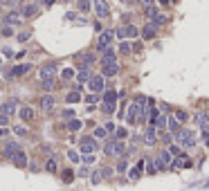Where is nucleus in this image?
<instances>
[{"instance_id":"obj_1","label":"nucleus","mask_w":209,"mask_h":191,"mask_svg":"<svg viewBox=\"0 0 209 191\" xmlns=\"http://www.w3.org/2000/svg\"><path fill=\"white\" fill-rule=\"evenodd\" d=\"M103 153H106V155H112V157H126V148L117 139L106 142V144H103Z\"/></svg>"},{"instance_id":"obj_2","label":"nucleus","mask_w":209,"mask_h":191,"mask_svg":"<svg viewBox=\"0 0 209 191\" xmlns=\"http://www.w3.org/2000/svg\"><path fill=\"white\" fill-rule=\"evenodd\" d=\"M144 106H139L137 101H133L130 106H128V112H126V121L128 124H137V121H142L144 119Z\"/></svg>"},{"instance_id":"obj_3","label":"nucleus","mask_w":209,"mask_h":191,"mask_svg":"<svg viewBox=\"0 0 209 191\" xmlns=\"http://www.w3.org/2000/svg\"><path fill=\"white\" fill-rule=\"evenodd\" d=\"M101 52V65L103 68H110V65H117V52L112 50V47H103Z\"/></svg>"},{"instance_id":"obj_4","label":"nucleus","mask_w":209,"mask_h":191,"mask_svg":"<svg viewBox=\"0 0 209 191\" xmlns=\"http://www.w3.org/2000/svg\"><path fill=\"white\" fill-rule=\"evenodd\" d=\"M146 18H148V23H155L157 27L162 25V23H166V16L160 11L157 7H148V9H146Z\"/></svg>"},{"instance_id":"obj_5","label":"nucleus","mask_w":209,"mask_h":191,"mask_svg":"<svg viewBox=\"0 0 209 191\" xmlns=\"http://www.w3.org/2000/svg\"><path fill=\"white\" fill-rule=\"evenodd\" d=\"M171 164H173V157H171V153H169V151H160V153H157V162H155L157 171L171 169Z\"/></svg>"},{"instance_id":"obj_6","label":"nucleus","mask_w":209,"mask_h":191,"mask_svg":"<svg viewBox=\"0 0 209 191\" xmlns=\"http://www.w3.org/2000/svg\"><path fill=\"white\" fill-rule=\"evenodd\" d=\"M79 148H81V153H83V155H90V153H94V151H97V139H94V137H81V142H79Z\"/></svg>"},{"instance_id":"obj_7","label":"nucleus","mask_w":209,"mask_h":191,"mask_svg":"<svg viewBox=\"0 0 209 191\" xmlns=\"http://www.w3.org/2000/svg\"><path fill=\"white\" fill-rule=\"evenodd\" d=\"M178 135H180L178 139L182 142V146H184V148H189V146H193V144H196V135H193L191 130H180Z\"/></svg>"},{"instance_id":"obj_8","label":"nucleus","mask_w":209,"mask_h":191,"mask_svg":"<svg viewBox=\"0 0 209 191\" xmlns=\"http://www.w3.org/2000/svg\"><path fill=\"white\" fill-rule=\"evenodd\" d=\"M117 38H126V36H137V27H133V25H124V27H119V30L115 32Z\"/></svg>"},{"instance_id":"obj_9","label":"nucleus","mask_w":209,"mask_h":191,"mask_svg":"<svg viewBox=\"0 0 209 191\" xmlns=\"http://www.w3.org/2000/svg\"><path fill=\"white\" fill-rule=\"evenodd\" d=\"M88 85H90V90H92V94H97V92H101L103 90V76H92V79L88 81Z\"/></svg>"},{"instance_id":"obj_10","label":"nucleus","mask_w":209,"mask_h":191,"mask_svg":"<svg viewBox=\"0 0 209 191\" xmlns=\"http://www.w3.org/2000/svg\"><path fill=\"white\" fill-rule=\"evenodd\" d=\"M0 110H2V115H7V117H9V115H14L16 110H20V108H18L16 99H9V101H5L2 106H0Z\"/></svg>"},{"instance_id":"obj_11","label":"nucleus","mask_w":209,"mask_h":191,"mask_svg":"<svg viewBox=\"0 0 209 191\" xmlns=\"http://www.w3.org/2000/svg\"><path fill=\"white\" fill-rule=\"evenodd\" d=\"M112 34L110 30H103L101 34H99V50H103V47H110V41H112Z\"/></svg>"},{"instance_id":"obj_12","label":"nucleus","mask_w":209,"mask_h":191,"mask_svg":"<svg viewBox=\"0 0 209 191\" xmlns=\"http://www.w3.org/2000/svg\"><path fill=\"white\" fill-rule=\"evenodd\" d=\"M144 142H146L148 146H153L155 142H157V128H155V126H148V128H146V133H144Z\"/></svg>"},{"instance_id":"obj_13","label":"nucleus","mask_w":209,"mask_h":191,"mask_svg":"<svg viewBox=\"0 0 209 191\" xmlns=\"http://www.w3.org/2000/svg\"><path fill=\"white\" fill-rule=\"evenodd\" d=\"M54 72H56V65H54V63L43 65V68H41V79H43V81H45V79H54Z\"/></svg>"},{"instance_id":"obj_14","label":"nucleus","mask_w":209,"mask_h":191,"mask_svg":"<svg viewBox=\"0 0 209 191\" xmlns=\"http://www.w3.org/2000/svg\"><path fill=\"white\" fill-rule=\"evenodd\" d=\"M155 34H157V25L155 23H146L144 27H142V36L144 38H155Z\"/></svg>"},{"instance_id":"obj_15","label":"nucleus","mask_w":209,"mask_h":191,"mask_svg":"<svg viewBox=\"0 0 209 191\" xmlns=\"http://www.w3.org/2000/svg\"><path fill=\"white\" fill-rule=\"evenodd\" d=\"M27 72H32V65L30 63H20V65H16V68H11V76H23Z\"/></svg>"},{"instance_id":"obj_16","label":"nucleus","mask_w":209,"mask_h":191,"mask_svg":"<svg viewBox=\"0 0 209 191\" xmlns=\"http://www.w3.org/2000/svg\"><path fill=\"white\" fill-rule=\"evenodd\" d=\"M117 99H119V92L117 90H106V92H103V97H101L103 103H117Z\"/></svg>"},{"instance_id":"obj_17","label":"nucleus","mask_w":209,"mask_h":191,"mask_svg":"<svg viewBox=\"0 0 209 191\" xmlns=\"http://www.w3.org/2000/svg\"><path fill=\"white\" fill-rule=\"evenodd\" d=\"M18 117H20L23 121H30V119H34V108H30V106H23L20 110H18Z\"/></svg>"},{"instance_id":"obj_18","label":"nucleus","mask_w":209,"mask_h":191,"mask_svg":"<svg viewBox=\"0 0 209 191\" xmlns=\"http://www.w3.org/2000/svg\"><path fill=\"white\" fill-rule=\"evenodd\" d=\"M94 11H97L99 18H106L110 11H108V2H94Z\"/></svg>"},{"instance_id":"obj_19","label":"nucleus","mask_w":209,"mask_h":191,"mask_svg":"<svg viewBox=\"0 0 209 191\" xmlns=\"http://www.w3.org/2000/svg\"><path fill=\"white\" fill-rule=\"evenodd\" d=\"M41 108L43 110H52L54 108V97H52V94H43V97H41Z\"/></svg>"},{"instance_id":"obj_20","label":"nucleus","mask_w":209,"mask_h":191,"mask_svg":"<svg viewBox=\"0 0 209 191\" xmlns=\"http://www.w3.org/2000/svg\"><path fill=\"white\" fill-rule=\"evenodd\" d=\"M18 151H20V148H18V144H14V142H7V144H5V151H2V153H5V155H7L9 160H11V157L16 155Z\"/></svg>"},{"instance_id":"obj_21","label":"nucleus","mask_w":209,"mask_h":191,"mask_svg":"<svg viewBox=\"0 0 209 191\" xmlns=\"http://www.w3.org/2000/svg\"><path fill=\"white\" fill-rule=\"evenodd\" d=\"M11 160H14V164H16V166H20V169L27 166V155H25V151H18Z\"/></svg>"},{"instance_id":"obj_22","label":"nucleus","mask_w":209,"mask_h":191,"mask_svg":"<svg viewBox=\"0 0 209 191\" xmlns=\"http://www.w3.org/2000/svg\"><path fill=\"white\" fill-rule=\"evenodd\" d=\"M169 153H171V157H175V160H184V157H187L184 151L180 148V146H173V144L169 146Z\"/></svg>"},{"instance_id":"obj_23","label":"nucleus","mask_w":209,"mask_h":191,"mask_svg":"<svg viewBox=\"0 0 209 191\" xmlns=\"http://www.w3.org/2000/svg\"><path fill=\"white\" fill-rule=\"evenodd\" d=\"M92 79V76H90V70L88 68H81L79 72H77V81L79 83H85V81H90Z\"/></svg>"},{"instance_id":"obj_24","label":"nucleus","mask_w":209,"mask_h":191,"mask_svg":"<svg viewBox=\"0 0 209 191\" xmlns=\"http://www.w3.org/2000/svg\"><path fill=\"white\" fill-rule=\"evenodd\" d=\"M153 126H155L157 130H164V128H169V117H164V115H160V117H157V121L153 124Z\"/></svg>"},{"instance_id":"obj_25","label":"nucleus","mask_w":209,"mask_h":191,"mask_svg":"<svg viewBox=\"0 0 209 191\" xmlns=\"http://www.w3.org/2000/svg\"><path fill=\"white\" fill-rule=\"evenodd\" d=\"M173 117H175L180 124H184V121H189V112H187V110H182V108H178V110L173 112Z\"/></svg>"},{"instance_id":"obj_26","label":"nucleus","mask_w":209,"mask_h":191,"mask_svg":"<svg viewBox=\"0 0 209 191\" xmlns=\"http://www.w3.org/2000/svg\"><path fill=\"white\" fill-rule=\"evenodd\" d=\"M139 175H142V162H137V164L128 171V178H130V180H137Z\"/></svg>"},{"instance_id":"obj_27","label":"nucleus","mask_w":209,"mask_h":191,"mask_svg":"<svg viewBox=\"0 0 209 191\" xmlns=\"http://www.w3.org/2000/svg\"><path fill=\"white\" fill-rule=\"evenodd\" d=\"M36 9H39V5L36 2H30V5H23V16H34Z\"/></svg>"},{"instance_id":"obj_28","label":"nucleus","mask_w":209,"mask_h":191,"mask_svg":"<svg viewBox=\"0 0 209 191\" xmlns=\"http://www.w3.org/2000/svg\"><path fill=\"white\" fill-rule=\"evenodd\" d=\"M207 112H198L196 115V121H198V126H200V128H205V133H207Z\"/></svg>"},{"instance_id":"obj_29","label":"nucleus","mask_w":209,"mask_h":191,"mask_svg":"<svg viewBox=\"0 0 209 191\" xmlns=\"http://www.w3.org/2000/svg\"><path fill=\"white\" fill-rule=\"evenodd\" d=\"M119 72V65H110V68H101V76H115Z\"/></svg>"},{"instance_id":"obj_30","label":"nucleus","mask_w":209,"mask_h":191,"mask_svg":"<svg viewBox=\"0 0 209 191\" xmlns=\"http://www.w3.org/2000/svg\"><path fill=\"white\" fill-rule=\"evenodd\" d=\"M45 169H47V173H56V169H59V164H56V157H54V155H52L50 160H47Z\"/></svg>"},{"instance_id":"obj_31","label":"nucleus","mask_w":209,"mask_h":191,"mask_svg":"<svg viewBox=\"0 0 209 191\" xmlns=\"http://www.w3.org/2000/svg\"><path fill=\"white\" fill-rule=\"evenodd\" d=\"M81 126H83V121H81V119H70V121H68V130H72V133H74V130H79Z\"/></svg>"},{"instance_id":"obj_32","label":"nucleus","mask_w":209,"mask_h":191,"mask_svg":"<svg viewBox=\"0 0 209 191\" xmlns=\"http://www.w3.org/2000/svg\"><path fill=\"white\" fill-rule=\"evenodd\" d=\"M115 135H117V142L126 139V137H128V128H126V126H119V128L115 130Z\"/></svg>"},{"instance_id":"obj_33","label":"nucleus","mask_w":209,"mask_h":191,"mask_svg":"<svg viewBox=\"0 0 209 191\" xmlns=\"http://www.w3.org/2000/svg\"><path fill=\"white\" fill-rule=\"evenodd\" d=\"M169 130H173V133H180V121L175 117H169Z\"/></svg>"},{"instance_id":"obj_34","label":"nucleus","mask_w":209,"mask_h":191,"mask_svg":"<svg viewBox=\"0 0 209 191\" xmlns=\"http://www.w3.org/2000/svg\"><path fill=\"white\" fill-rule=\"evenodd\" d=\"M72 180H74V171H72V169H65V171H63V182L70 184Z\"/></svg>"},{"instance_id":"obj_35","label":"nucleus","mask_w":209,"mask_h":191,"mask_svg":"<svg viewBox=\"0 0 209 191\" xmlns=\"http://www.w3.org/2000/svg\"><path fill=\"white\" fill-rule=\"evenodd\" d=\"M65 101H68V103H77V101H81V94H79V92H68Z\"/></svg>"},{"instance_id":"obj_36","label":"nucleus","mask_w":209,"mask_h":191,"mask_svg":"<svg viewBox=\"0 0 209 191\" xmlns=\"http://www.w3.org/2000/svg\"><path fill=\"white\" fill-rule=\"evenodd\" d=\"M81 63H85V65H92V63H94V54H90V52L81 54Z\"/></svg>"},{"instance_id":"obj_37","label":"nucleus","mask_w":209,"mask_h":191,"mask_svg":"<svg viewBox=\"0 0 209 191\" xmlns=\"http://www.w3.org/2000/svg\"><path fill=\"white\" fill-rule=\"evenodd\" d=\"M72 76H77V72H74V70H63V72H61V79H63V81L72 79Z\"/></svg>"},{"instance_id":"obj_38","label":"nucleus","mask_w":209,"mask_h":191,"mask_svg":"<svg viewBox=\"0 0 209 191\" xmlns=\"http://www.w3.org/2000/svg\"><path fill=\"white\" fill-rule=\"evenodd\" d=\"M54 85H56V83H54V79H45V81L41 83V88H43V90H52Z\"/></svg>"},{"instance_id":"obj_39","label":"nucleus","mask_w":209,"mask_h":191,"mask_svg":"<svg viewBox=\"0 0 209 191\" xmlns=\"http://www.w3.org/2000/svg\"><path fill=\"white\" fill-rule=\"evenodd\" d=\"M115 106H117V103H103L101 110L106 112V115H110V112H115Z\"/></svg>"},{"instance_id":"obj_40","label":"nucleus","mask_w":209,"mask_h":191,"mask_svg":"<svg viewBox=\"0 0 209 191\" xmlns=\"http://www.w3.org/2000/svg\"><path fill=\"white\" fill-rule=\"evenodd\" d=\"M106 135H108V130H106V128H97V130H94V135H92V137H97V139H103Z\"/></svg>"},{"instance_id":"obj_41","label":"nucleus","mask_w":209,"mask_h":191,"mask_svg":"<svg viewBox=\"0 0 209 191\" xmlns=\"http://www.w3.org/2000/svg\"><path fill=\"white\" fill-rule=\"evenodd\" d=\"M130 50H133V45H130V43H124V41L119 43V52H124V54H128Z\"/></svg>"},{"instance_id":"obj_42","label":"nucleus","mask_w":209,"mask_h":191,"mask_svg":"<svg viewBox=\"0 0 209 191\" xmlns=\"http://www.w3.org/2000/svg\"><path fill=\"white\" fill-rule=\"evenodd\" d=\"M14 133H16V135H20V137H27V135H30V133H27L23 126H16V128H14Z\"/></svg>"},{"instance_id":"obj_43","label":"nucleus","mask_w":209,"mask_h":191,"mask_svg":"<svg viewBox=\"0 0 209 191\" xmlns=\"http://www.w3.org/2000/svg\"><path fill=\"white\" fill-rule=\"evenodd\" d=\"M99 173H101V178H112V169H108V166H103V169L99 171Z\"/></svg>"},{"instance_id":"obj_44","label":"nucleus","mask_w":209,"mask_h":191,"mask_svg":"<svg viewBox=\"0 0 209 191\" xmlns=\"http://www.w3.org/2000/svg\"><path fill=\"white\" fill-rule=\"evenodd\" d=\"M18 18H20L18 14H9V16H7V23H9V25H14V23H18Z\"/></svg>"},{"instance_id":"obj_45","label":"nucleus","mask_w":209,"mask_h":191,"mask_svg":"<svg viewBox=\"0 0 209 191\" xmlns=\"http://www.w3.org/2000/svg\"><path fill=\"white\" fill-rule=\"evenodd\" d=\"M124 171H126V157H121L119 166H117V173H124Z\"/></svg>"},{"instance_id":"obj_46","label":"nucleus","mask_w":209,"mask_h":191,"mask_svg":"<svg viewBox=\"0 0 209 191\" xmlns=\"http://www.w3.org/2000/svg\"><path fill=\"white\" fill-rule=\"evenodd\" d=\"M90 180H92V184H99V182H101V173H99V171H97V173H92Z\"/></svg>"},{"instance_id":"obj_47","label":"nucleus","mask_w":209,"mask_h":191,"mask_svg":"<svg viewBox=\"0 0 209 191\" xmlns=\"http://www.w3.org/2000/svg\"><path fill=\"white\" fill-rule=\"evenodd\" d=\"M68 157H70V162H79V153H74V151H68Z\"/></svg>"},{"instance_id":"obj_48","label":"nucleus","mask_w":209,"mask_h":191,"mask_svg":"<svg viewBox=\"0 0 209 191\" xmlns=\"http://www.w3.org/2000/svg\"><path fill=\"white\" fill-rule=\"evenodd\" d=\"M7 124H9V117H7V115H2V112H0V126H7Z\"/></svg>"},{"instance_id":"obj_49","label":"nucleus","mask_w":209,"mask_h":191,"mask_svg":"<svg viewBox=\"0 0 209 191\" xmlns=\"http://www.w3.org/2000/svg\"><path fill=\"white\" fill-rule=\"evenodd\" d=\"M85 101H88L90 106H92V103H97V94H90V97H85Z\"/></svg>"},{"instance_id":"obj_50","label":"nucleus","mask_w":209,"mask_h":191,"mask_svg":"<svg viewBox=\"0 0 209 191\" xmlns=\"http://www.w3.org/2000/svg\"><path fill=\"white\" fill-rule=\"evenodd\" d=\"M79 9H81V11H88V9H90V2H79Z\"/></svg>"},{"instance_id":"obj_51","label":"nucleus","mask_w":209,"mask_h":191,"mask_svg":"<svg viewBox=\"0 0 209 191\" xmlns=\"http://www.w3.org/2000/svg\"><path fill=\"white\" fill-rule=\"evenodd\" d=\"M83 162H85V164H92V162H94V155H83Z\"/></svg>"},{"instance_id":"obj_52","label":"nucleus","mask_w":209,"mask_h":191,"mask_svg":"<svg viewBox=\"0 0 209 191\" xmlns=\"http://www.w3.org/2000/svg\"><path fill=\"white\" fill-rule=\"evenodd\" d=\"M30 38V32H23V34H18V41H27Z\"/></svg>"},{"instance_id":"obj_53","label":"nucleus","mask_w":209,"mask_h":191,"mask_svg":"<svg viewBox=\"0 0 209 191\" xmlns=\"http://www.w3.org/2000/svg\"><path fill=\"white\" fill-rule=\"evenodd\" d=\"M88 173H90V171H88V169H85V166H81V169H79V173H77V175H81V178H83V175H88Z\"/></svg>"},{"instance_id":"obj_54","label":"nucleus","mask_w":209,"mask_h":191,"mask_svg":"<svg viewBox=\"0 0 209 191\" xmlns=\"http://www.w3.org/2000/svg\"><path fill=\"white\" fill-rule=\"evenodd\" d=\"M9 135V128H0V137H7Z\"/></svg>"},{"instance_id":"obj_55","label":"nucleus","mask_w":209,"mask_h":191,"mask_svg":"<svg viewBox=\"0 0 209 191\" xmlns=\"http://www.w3.org/2000/svg\"><path fill=\"white\" fill-rule=\"evenodd\" d=\"M202 142H205V144L209 146V133H202Z\"/></svg>"},{"instance_id":"obj_56","label":"nucleus","mask_w":209,"mask_h":191,"mask_svg":"<svg viewBox=\"0 0 209 191\" xmlns=\"http://www.w3.org/2000/svg\"><path fill=\"white\" fill-rule=\"evenodd\" d=\"M207 187H209V182H207Z\"/></svg>"}]
</instances>
